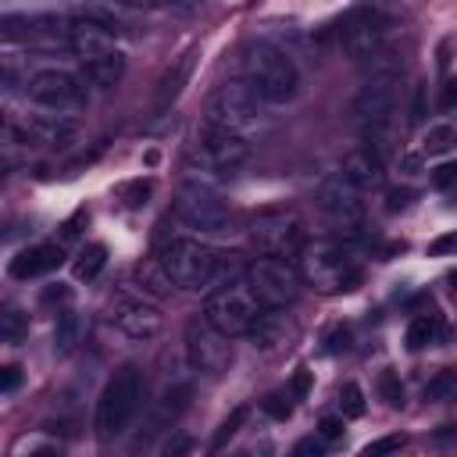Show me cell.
<instances>
[{
	"label": "cell",
	"instance_id": "1",
	"mask_svg": "<svg viewBox=\"0 0 457 457\" xmlns=\"http://www.w3.org/2000/svg\"><path fill=\"white\" fill-rule=\"evenodd\" d=\"M243 75L271 104L293 100L296 86H300V71H296L293 57L275 43H253L246 50V57H243Z\"/></svg>",
	"mask_w": 457,
	"mask_h": 457
},
{
	"label": "cell",
	"instance_id": "2",
	"mask_svg": "<svg viewBox=\"0 0 457 457\" xmlns=\"http://www.w3.org/2000/svg\"><path fill=\"white\" fill-rule=\"evenodd\" d=\"M139 403H143V375H139V368L125 364L107 378V386L96 400V421H93L96 436L114 439L118 432H125V425L136 418Z\"/></svg>",
	"mask_w": 457,
	"mask_h": 457
},
{
	"label": "cell",
	"instance_id": "3",
	"mask_svg": "<svg viewBox=\"0 0 457 457\" xmlns=\"http://www.w3.org/2000/svg\"><path fill=\"white\" fill-rule=\"evenodd\" d=\"M300 275L321 293H346L361 282V264L339 243H303Z\"/></svg>",
	"mask_w": 457,
	"mask_h": 457
},
{
	"label": "cell",
	"instance_id": "4",
	"mask_svg": "<svg viewBox=\"0 0 457 457\" xmlns=\"http://www.w3.org/2000/svg\"><path fill=\"white\" fill-rule=\"evenodd\" d=\"M264 311H268V307L253 296L246 275H243V282H225V286L214 289V293L207 296V303H204V318H207L218 332H225V336H246V332L253 328V321H257Z\"/></svg>",
	"mask_w": 457,
	"mask_h": 457
},
{
	"label": "cell",
	"instance_id": "5",
	"mask_svg": "<svg viewBox=\"0 0 457 457\" xmlns=\"http://www.w3.org/2000/svg\"><path fill=\"white\" fill-rule=\"evenodd\" d=\"M207 121L228 132H253L264 121V96L250 82H225L207 100Z\"/></svg>",
	"mask_w": 457,
	"mask_h": 457
},
{
	"label": "cell",
	"instance_id": "6",
	"mask_svg": "<svg viewBox=\"0 0 457 457\" xmlns=\"http://www.w3.org/2000/svg\"><path fill=\"white\" fill-rule=\"evenodd\" d=\"M250 146L239 132H228V129H218V125H204L189 146V161L200 168V171H211V175H232L243 161H246Z\"/></svg>",
	"mask_w": 457,
	"mask_h": 457
},
{
	"label": "cell",
	"instance_id": "7",
	"mask_svg": "<svg viewBox=\"0 0 457 457\" xmlns=\"http://www.w3.org/2000/svg\"><path fill=\"white\" fill-rule=\"evenodd\" d=\"M161 261L179 289H207L218 271V253L196 239H171L161 250Z\"/></svg>",
	"mask_w": 457,
	"mask_h": 457
},
{
	"label": "cell",
	"instance_id": "8",
	"mask_svg": "<svg viewBox=\"0 0 457 457\" xmlns=\"http://www.w3.org/2000/svg\"><path fill=\"white\" fill-rule=\"evenodd\" d=\"M246 282L253 289V296L264 303V307H289L300 293V275L296 268L286 261V257H257L253 264H246Z\"/></svg>",
	"mask_w": 457,
	"mask_h": 457
},
{
	"label": "cell",
	"instance_id": "9",
	"mask_svg": "<svg viewBox=\"0 0 457 457\" xmlns=\"http://www.w3.org/2000/svg\"><path fill=\"white\" fill-rule=\"evenodd\" d=\"M339 43L353 61H368L375 50L386 46V14L378 0L357 4L343 21H339Z\"/></svg>",
	"mask_w": 457,
	"mask_h": 457
},
{
	"label": "cell",
	"instance_id": "10",
	"mask_svg": "<svg viewBox=\"0 0 457 457\" xmlns=\"http://www.w3.org/2000/svg\"><path fill=\"white\" fill-rule=\"evenodd\" d=\"M250 239L261 253L268 257H296L307 243L303 236V225L296 214H286V211H275V214H261L250 228Z\"/></svg>",
	"mask_w": 457,
	"mask_h": 457
},
{
	"label": "cell",
	"instance_id": "11",
	"mask_svg": "<svg viewBox=\"0 0 457 457\" xmlns=\"http://www.w3.org/2000/svg\"><path fill=\"white\" fill-rule=\"evenodd\" d=\"M175 214L189 228H200V232H228V225H232V214L225 211V204L193 182L175 193Z\"/></svg>",
	"mask_w": 457,
	"mask_h": 457
},
{
	"label": "cell",
	"instance_id": "12",
	"mask_svg": "<svg viewBox=\"0 0 457 457\" xmlns=\"http://www.w3.org/2000/svg\"><path fill=\"white\" fill-rule=\"evenodd\" d=\"M232 336L218 332L207 318L204 321H193L189 325V336H186V353H189V364L204 375H221L228 364H232Z\"/></svg>",
	"mask_w": 457,
	"mask_h": 457
},
{
	"label": "cell",
	"instance_id": "13",
	"mask_svg": "<svg viewBox=\"0 0 457 457\" xmlns=\"http://www.w3.org/2000/svg\"><path fill=\"white\" fill-rule=\"evenodd\" d=\"M400 89H396V75H371L361 93L350 100V118L361 125H386L389 114L396 111Z\"/></svg>",
	"mask_w": 457,
	"mask_h": 457
},
{
	"label": "cell",
	"instance_id": "14",
	"mask_svg": "<svg viewBox=\"0 0 457 457\" xmlns=\"http://www.w3.org/2000/svg\"><path fill=\"white\" fill-rule=\"evenodd\" d=\"M29 96L46 111H79L86 107V86L68 71H39L29 82Z\"/></svg>",
	"mask_w": 457,
	"mask_h": 457
},
{
	"label": "cell",
	"instance_id": "15",
	"mask_svg": "<svg viewBox=\"0 0 457 457\" xmlns=\"http://www.w3.org/2000/svg\"><path fill=\"white\" fill-rule=\"evenodd\" d=\"M318 207L328 214V221L353 228L364 218V204H361V189L353 182H346L343 175H332L318 186Z\"/></svg>",
	"mask_w": 457,
	"mask_h": 457
},
{
	"label": "cell",
	"instance_id": "16",
	"mask_svg": "<svg viewBox=\"0 0 457 457\" xmlns=\"http://www.w3.org/2000/svg\"><path fill=\"white\" fill-rule=\"evenodd\" d=\"M111 321L132 339H154L161 332V311L154 303H146L139 296H125V293H118L111 300Z\"/></svg>",
	"mask_w": 457,
	"mask_h": 457
},
{
	"label": "cell",
	"instance_id": "17",
	"mask_svg": "<svg viewBox=\"0 0 457 457\" xmlns=\"http://www.w3.org/2000/svg\"><path fill=\"white\" fill-rule=\"evenodd\" d=\"M71 21L61 14H4V36L7 39H46V43H68Z\"/></svg>",
	"mask_w": 457,
	"mask_h": 457
},
{
	"label": "cell",
	"instance_id": "18",
	"mask_svg": "<svg viewBox=\"0 0 457 457\" xmlns=\"http://www.w3.org/2000/svg\"><path fill=\"white\" fill-rule=\"evenodd\" d=\"M68 46L82 57V61H93V57H104L114 46V29L100 18H75L71 29H68Z\"/></svg>",
	"mask_w": 457,
	"mask_h": 457
},
{
	"label": "cell",
	"instance_id": "19",
	"mask_svg": "<svg viewBox=\"0 0 457 457\" xmlns=\"http://www.w3.org/2000/svg\"><path fill=\"white\" fill-rule=\"evenodd\" d=\"M339 175H343L346 182H353L357 189H375V186H382V179H386L382 154L371 150V146H357V150H350V154L343 157Z\"/></svg>",
	"mask_w": 457,
	"mask_h": 457
},
{
	"label": "cell",
	"instance_id": "20",
	"mask_svg": "<svg viewBox=\"0 0 457 457\" xmlns=\"http://www.w3.org/2000/svg\"><path fill=\"white\" fill-rule=\"evenodd\" d=\"M64 264V253H61V246H54V243H39V246H25V250H18L14 257H11V264H7V271H11V278H39V275H46V271H54V268H61Z\"/></svg>",
	"mask_w": 457,
	"mask_h": 457
},
{
	"label": "cell",
	"instance_id": "21",
	"mask_svg": "<svg viewBox=\"0 0 457 457\" xmlns=\"http://www.w3.org/2000/svg\"><path fill=\"white\" fill-rule=\"evenodd\" d=\"M25 136L32 143H46V146H64L79 136V121L64 118V114H39L32 121H25Z\"/></svg>",
	"mask_w": 457,
	"mask_h": 457
},
{
	"label": "cell",
	"instance_id": "22",
	"mask_svg": "<svg viewBox=\"0 0 457 457\" xmlns=\"http://www.w3.org/2000/svg\"><path fill=\"white\" fill-rule=\"evenodd\" d=\"M246 336L253 339V346L271 350V346H282V343L293 336V325L286 321V314H278V307H268V311L253 321V328H250Z\"/></svg>",
	"mask_w": 457,
	"mask_h": 457
},
{
	"label": "cell",
	"instance_id": "23",
	"mask_svg": "<svg viewBox=\"0 0 457 457\" xmlns=\"http://www.w3.org/2000/svg\"><path fill=\"white\" fill-rule=\"evenodd\" d=\"M82 75H86L93 86L111 89V86H118V82H121V75H125V57H121L118 50H111V54H104V57L82 61Z\"/></svg>",
	"mask_w": 457,
	"mask_h": 457
},
{
	"label": "cell",
	"instance_id": "24",
	"mask_svg": "<svg viewBox=\"0 0 457 457\" xmlns=\"http://www.w3.org/2000/svg\"><path fill=\"white\" fill-rule=\"evenodd\" d=\"M439 336H443L439 314H414L411 325H407V346H411V350H425V346H432Z\"/></svg>",
	"mask_w": 457,
	"mask_h": 457
},
{
	"label": "cell",
	"instance_id": "25",
	"mask_svg": "<svg viewBox=\"0 0 457 457\" xmlns=\"http://www.w3.org/2000/svg\"><path fill=\"white\" fill-rule=\"evenodd\" d=\"M189 71H193V54H182L179 64L161 79V89H157V104H161V107H168V104L182 93V86L189 82Z\"/></svg>",
	"mask_w": 457,
	"mask_h": 457
},
{
	"label": "cell",
	"instance_id": "26",
	"mask_svg": "<svg viewBox=\"0 0 457 457\" xmlns=\"http://www.w3.org/2000/svg\"><path fill=\"white\" fill-rule=\"evenodd\" d=\"M136 278H139V286L146 289V293H154V296H164L175 282H171V275H168V268H164V261H143L139 268H136Z\"/></svg>",
	"mask_w": 457,
	"mask_h": 457
},
{
	"label": "cell",
	"instance_id": "27",
	"mask_svg": "<svg viewBox=\"0 0 457 457\" xmlns=\"http://www.w3.org/2000/svg\"><path fill=\"white\" fill-rule=\"evenodd\" d=\"M82 336V318L75 311H61L57 314V325H54V350L57 353H68Z\"/></svg>",
	"mask_w": 457,
	"mask_h": 457
},
{
	"label": "cell",
	"instance_id": "28",
	"mask_svg": "<svg viewBox=\"0 0 457 457\" xmlns=\"http://www.w3.org/2000/svg\"><path fill=\"white\" fill-rule=\"evenodd\" d=\"M104 264H107V246L104 243H89L82 253H79V261H75V278H96L100 271H104Z\"/></svg>",
	"mask_w": 457,
	"mask_h": 457
},
{
	"label": "cell",
	"instance_id": "29",
	"mask_svg": "<svg viewBox=\"0 0 457 457\" xmlns=\"http://www.w3.org/2000/svg\"><path fill=\"white\" fill-rule=\"evenodd\" d=\"M425 154H450L457 146V121H439L425 132Z\"/></svg>",
	"mask_w": 457,
	"mask_h": 457
},
{
	"label": "cell",
	"instance_id": "30",
	"mask_svg": "<svg viewBox=\"0 0 457 457\" xmlns=\"http://www.w3.org/2000/svg\"><path fill=\"white\" fill-rule=\"evenodd\" d=\"M425 396H428V400H439V403L457 400V371H453V368L439 371V375H436V378L425 386Z\"/></svg>",
	"mask_w": 457,
	"mask_h": 457
},
{
	"label": "cell",
	"instance_id": "31",
	"mask_svg": "<svg viewBox=\"0 0 457 457\" xmlns=\"http://www.w3.org/2000/svg\"><path fill=\"white\" fill-rule=\"evenodd\" d=\"M339 407H343L346 418H361V414H364V393H361L357 382H343V389H339Z\"/></svg>",
	"mask_w": 457,
	"mask_h": 457
},
{
	"label": "cell",
	"instance_id": "32",
	"mask_svg": "<svg viewBox=\"0 0 457 457\" xmlns=\"http://www.w3.org/2000/svg\"><path fill=\"white\" fill-rule=\"evenodd\" d=\"M243 421H246V407H236V411H232V414H228V418L218 425V432H214L211 446H214V450H221V446H225V443H228V439L239 432V425H243Z\"/></svg>",
	"mask_w": 457,
	"mask_h": 457
},
{
	"label": "cell",
	"instance_id": "33",
	"mask_svg": "<svg viewBox=\"0 0 457 457\" xmlns=\"http://www.w3.org/2000/svg\"><path fill=\"white\" fill-rule=\"evenodd\" d=\"M378 393L389 407H403V382L396 378V371H382L378 375Z\"/></svg>",
	"mask_w": 457,
	"mask_h": 457
},
{
	"label": "cell",
	"instance_id": "34",
	"mask_svg": "<svg viewBox=\"0 0 457 457\" xmlns=\"http://www.w3.org/2000/svg\"><path fill=\"white\" fill-rule=\"evenodd\" d=\"M289 400H293L289 393H271V396L264 400V411H268L275 421H286V418L293 414V403H289Z\"/></svg>",
	"mask_w": 457,
	"mask_h": 457
},
{
	"label": "cell",
	"instance_id": "35",
	"mask_svg": "<svg viewBox=\"0 0 457 457\" xmlns=\"http://www.w3.org/2000/svg\"><path fill=\"white\" fill-rule=\"evenodd\" d=\"M432 186L436 189H453L457 186V161H443L439 168H432Z\"/></svg>",
	"mask_w": 457,
	"mask_h": 457
},
{
	"label": "cell",
	"instance_id": "36",
	"mask_svg": "<svg viewBox=\"0 0 457 457\" xmlns=\"http://www.w3.org/2000/svg\"><path fill=\"white\" fill-rule=\"evenodd\" d=\"M407 439L403 436H386V439H375V443H368L364 446V457H382V453H393V450H400Z\"/></svg>",
	"mask_w": 457,
	"mask_h": 457
},
{
	"label": "cell",
	"instance_id": "37",
	"mask_svg": "<svg viewBox=\"0 0 457 457\" xmlns=\"http://www.w3.org/2000/svg\"><path fill=\"white\" fill-rule=\"evenodd\" d=\"M428 253H432V257L457 253V228H453V232H446V236H436V239L428 243Z\"/></svg>",
	"mask_w": 457,
	"mask_h": 457
},
{
	"label": "cell",
	"instance_id": "38",
	"mask_svg": "<svg viewBox=\"0 0 457 457\" xmlns=\"http://www.w3.org/2000/svg\"><path fill=\"white\" fill-rule=\"evenodd\" d=\"M411 200H414V193H411V189H389V196H386V211H389V214H396V211H403Z\"/></svg>",
	"mask_w": 457,
	"mask_h": 457
},
{
	"label": "cell",
	"instance_id": "39",
	"mask_svg": "<svg viewBox=\"0 0 457 457\" xmlns=\"http://www.w3.org/2000/svg\"><path fill=\"white\" fill-rule=\"evenodd\" d=\"M307 389H311V371H307V368H300V371L293 375V382H289V396H293V400H303V396H307Z\"/></svg>",
	"mask_w": 457,
	"mask_h": 457
},
{
	"label": "cell",
	"instance_id": "40",
	"mask_svg": "<svg viewBox=\"0 0 457 457\" xmlns=\"http://www.w3.org/2000/svg\"><path fill=\"white\" fill-rule=\"evenodd\" d=\"M318 436H321L325 443H336V439L343 436V421H339V418H321V425H318Z\"/></svg>",
	"mask_w": 457,
	"mask_h": 457
},
{
	"label": "cell",
	"instance_id": "41",
	"mask_svg": "<svg viewBox=\"0 0 457 457\" xmlns=\"http://www.w3.org/2000/svg\"><path fill=\"white\" fill-rule=\"evenodd\" d=\"M18 382H21V368H18V364H7V368H4V382H0L4 393H14Z\"/></svg>",
	"mask_w": 457,
	"mask_h": 457
},
{
	"label": "cell",
	"instance_id": "42",
	"mask_svg": "<svg viewBox=\"0 0 457 457\" xmlns=\"http://www.w3.org/2000/svg\"><path fill=\"white\" fill-rule=\"evenodd\" d=\"M186 450H193V439H186V436H175V439H168L164 446H161V453H186Z\"/></svg>",
	"mask_w": 457,
	"mask_h": 457
},
{
	"label": "cell",
	"instance_id": "43",
	"mask_svg": "<svg viewBox=\"0 0 457 457\" xmlns=\"http://www.w3.org/2000/svg\"><path fill=\"white\" fill-rule=\"evenodd\" d=\"M321 450H325V439H321V436H318V439H300V443L293 446V453H314V457H318Z\"/></svg>",
	"mask_w": 457,
	"mask_h": 457
},
{
	"label": "cell",
	"instance_id": "44",
	"mask_svg": "<svg viewBox=\"0 0 457 457\" xmlns=\"http://www.w3.org/2000/svg\"><path fill=\"white\" fill-rule=\"evenodd\" d=\"M443 107H446V111H457V79H450V82L443 86Z\"/></svg>",
	"mask_w": 457,
	"mask_h": 457
},
{
	"label": "cell",
	"instance_id": "45",
	"mask_svg": "<svg viewBox=\"0 0 457 457\" xmlns=\"http://www.w3.org/2000/svg\"><path fill=\"white\" fill-rule=\"evenodd\" d=\"M436 439H439V443H446V439H457V425H443V428L436 432Z\"/></svg>",
	"mask_w": 457,
	"mask_h": 457
},
{
	"label": "cell",
	"instance_id": "46",
	"mask_svg": "<svg viewBox=\"0 0 457 457\" xmlns=\"http://www.w3.org/2000/svg\"><path fill=\"white\" fill-rule=\"evenodd\" d=\"M43 300H68V289H46Z\"/></svg>",
	"mask_w": 457,
	"mask_h": 457
},
{
	"label": "cell",
	"instance_id": "47",
	"mask_svg": "<svg viewBox=\"0 0 457 457\" xmlns=\"http://www.w3.org/2000/svg\"><path fill=\"white\" fill-rule=\"evenodd\" d=\"M125 7H157V0H118Z\"/></svg>",
	"mask_w": 457,
	"mask_h": 457
},
{
	"label": "cell",
	"instance_id": "48",
	"mask_svg": "<svg viewBox=\"0 0 457 457\" xmlns=\"http://www.w3.org/2000/svg\"><path fill=\"white\" fill-rule=\"evenodd\" d=\"M450 289L457 293V271H450Z\"/></svg>",
	"mask_w": 457,
	"mask_h": 457
}]
</instances>
